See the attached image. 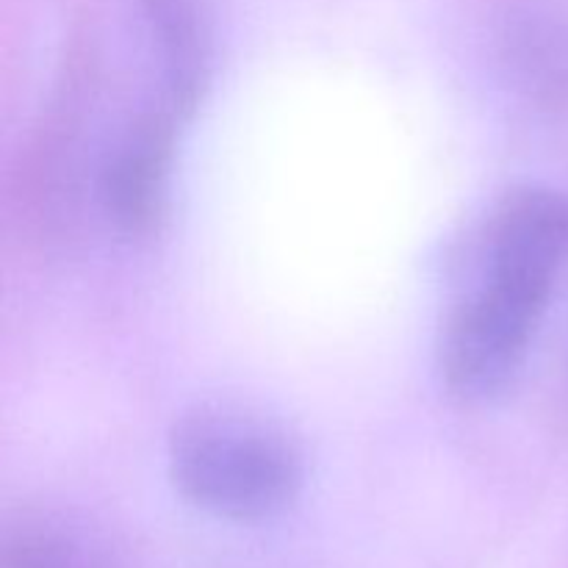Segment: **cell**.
Segmentation results:
<instances>
[{"label": "cell", "mask_w": 568, "mask_h": 568, "mask_svg": "<svg viewBox=\"0 0 568 568\" xmlns=\"http://www.w3.org/2000/svg\"><path fill=\"white\" fill-rule=\"evenodd\" d=\"M558 277L483 261L442 338V375L464 403H488L521 372Z\"/></svg>", "instance_id": "obj_2"}, {"label": "cell", "mask_w": 568, "mask_h": 568, "mask_svg": "<svg viewBox=\"0 0 568 568\" xmlns=\"http://www.w3.org/2000/svg\"><path fill=\"white\" fill-rule=\"evenodd\" d=\"M170 477L194 508L266 521L303 491V453L283 427L233 405H197L170 433Z\"/></svg>", "instance_id": "obj_1"}, {"label": "cell", "mask_w": 568, "mask_h": 568, "mask_svg": "<svg viewBox=\"0 0 568 568\" xmlns=\"http://www.w3.org/2000/svg\"><path fill=\"white\" fill-rule=\"evenodd\" d=\"M0 568H122L98 530L50 510L11 519L0 541Z\"/></svg>", "instance_id": "obj_7"}, {"label": "cell", "mask_w": 568, "mask_h": 568, "mask_svg": "<svg viewBox=\"0 0 568 568\" xmlns=\"http://www.w3.org/2000/svg\"><path fill=\"white\" fill-rule=\"evenodd\" d=\"M505 81L536 109H568V9L552 0H514L494 28Z\"/></svg>", "instance_id": "obj_4"}, {"label": "cell", "mask_w": 568, "mask_h": 568, "mask_svg": "<svg viewBox=\"0 0 568 568\" xmlns=\"http://www.w3.org/2000/svg\"><path fill=\"white\" fill-rule=\"evenodd\" d=\"M483 258L560 277L568 266V194L544 186L505 194L488 220Z\"/></svg>", "instance_id": "obj_6"}, {"label": "cell", "mask_w": 568, "mask_h": 568, "mask_svg": "<svg viewBox=\"0 0 568 568\" xmlns=\"http://www.w3.org/2000/svg\"><path fill=\"white\" fill-rule=\"evenodd\" d=\"M164 81V105L181 120L197 111L214 75V37L200 0H136Z\"/></svg>", "instance_id": "obj_5"}, {"label": "cell", "mask_w": 568, "mask_h": 568, "mask_svg": "<svg viewBox=\"0 0 568 568\" xmlns=\"http://www.w3.org/2000/svg\"><path fill=\"white\" fill-rule=\"evenodd\" d=\"M181 116L172 109L142 111L105 153L98 172L103 214L131 239L153 236L164 222Z\"/></svg>", "instance_id": "obj_3"}]
</instances>
